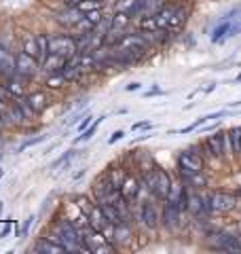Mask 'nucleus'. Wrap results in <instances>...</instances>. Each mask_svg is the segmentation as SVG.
<instances>
[{"instance_id": "nucleus-31", "label": "nucleus", "mask_w": 241, "mask_h": 254, "mask_svg": "<svg viewBox=\"0 0 241 254\" xmlns=\"http://www.w3.org/2000/svg\"><path fill=\"white\" fill-rule=\"evenodd\" d=\"M91 119H93V117H83V121H80V123H78V129H80V131H85V129H87V127H89V125H91Z\"/></svg>"}, {"instance_id": "nucleus-16", "label": "nucleus", "mask_w": 241, "mask_h": 254, "mask_svg": "<svg viewBox=\"0 0 241 254\" xmlns=\"http://www.w3.org/2000/svg\"><path fill=\"white\" fill-rule=\"evenodd\" d=\"M180 176H182L184 182H186V187H190V189H203L207 185V178L203 176V172H186V170H180Z\"/></svg>"}, {"instance_id": "nucleus-28", "label": "nucleus", "mask_w": 241, "mask_h": 254, "mask_svg": "<svg viewBox=\"0 0 241 254\" xmlns=\"http://www.w3.org/2000/svg\"><path fill=\"white\" fill-rule=\"evenodd\" d=\"M40 142H45V136H36V138H32V140H26V142H23V144L19 146V153H21V150H26V148H30V146L40 144Z\"/></svg>"}, {"instance_id": "nucleus-1", "label": "nucleus", "mask_w": 241, "mask_h": 254, "mask_svg": "<svg viewBox=\"0 0 241 254\" xmlns=\"http://www.w3.org/2000/svg\"><path fill=\"white\" fill-rule=\"evenodd\" d=\"M144 182H146L148 190H150V193L157 197V199H163V201H167V197H170V193H172V187H174V185H172L170 174H167L165 170L157 168V170L148 172L146 176H144Z\"/></svg>"}, {"instance_id": "nucleus-8", "label": "nucleus", "mask_w": 241, "mask_h": 254, "mask_svg": "<svg viewBox=\"0 0 241 254\" xmlns=\"http://www.w3.org/2000/svg\"><path fill=\"white\" fill-rule=\"evenodd\" d=\"M83 19H85V11L80 9V6H68L66 11H61L58 15V21L61 26H68V28H76Z\"/></svg>"}, {"instance_id": "nucleus-37", "label": "nucleus", "mask_w": 241, "mask_h": 254, "mask_svg": "<svg viewBox=\"0 0 241 254\" xmlns=\"http://www.w3.org/2000/svg\"><path fill=\"white\" fill-rule=\"evenodd\" d=\"M2 174H4V172H2V170H0V178H2Z\"/></svg>"}, {"instance_id": "nucleus-15", "label": "nucleus", "mask_w": 241, "mask_h": 254, "mask_svg": "<svg viewBox=\"0 0 241 254\" xmlns=\"http://www.w3.org/2000/svg\"><path fill=\"white\" fill-rule=\"evenodd\" d=\"M49 98H47V93L43 91H36V93H30L28 98H26V104L30 106L32 113H43V110L49 106Z\"/></svg>"}, {"instance_id": "nucleus-29", "label": "nucleus", "mask_w": 241, "mask_h": 254, "mask_svg": "<svg viewBox=\"0 0 241 254\" xmlns=\"http://www.w3.org/2000/svg\"><path fill=\"white\" fill-rule=\"evenodd\" d=\"M133 129H152V123L150 121H138V123L131 125V131Z\"/></svg>"}, {"instance_id": "nucleus-19", "label": "nucleus", "mask_w": 241, "mask_h": 254, "mask_svg": "<svg viewBox=\"0 0 241 254\" xmlns=\"http://www.w3.org/2000/svg\"><path fill=\"white\" fill-rule=\"evenodd\" d=\"M140 193V185H138V180L131 178V176H127L123 180V185H120V195H123V199L125 201H129V199H135Z\"/></svg>"}, {"instance_id": "nucleus-26", "label": "nucleus", "mask_w": 241, "mask_h": 254, "mask_svg": "<svg viewBox=\"0 0 241 254\" xmlns=\"http://www.w3.org/2000/svg\"><path fill=\"white\" fill-rule=\"evenodd\" d=\"M74 157H76V150H68V153H66V155H61V157L58 159V161H55V163L51 165V168H53V170H58L60 165H63V163L68 165V163H70V161H72V159H74Z\"/></svg>"}, {"instance_id": "nucleus-5", "label": "nucleus", "mask_w": 241, "mask_h": 254, "mask_svg": "<svg viewBox=\"0 0 241 254\" xmlns=\"http://www.w3.org/2000/svg\"><path fill=\"white\" fill-rule=\"evenodd\" d=\"M207 201H210L212 212H231L237 203L235 195H231V193H212L207 197Z\"/></svg>"}, {"instance_id": "nucleus-2", "label": "nucleus", "mask_w": 241, "mask_h": 254, "mask_svg": "<svg viewBox=\"0 0 241 254\" xmlns=\"http://www.w3.org/2000/svg\"><path fill=\"white\" fill-rule=\"evenodd\" d=\"M78 235L80 233L74 229L72 222L61 220V222H58V235L51 237V240L61 244L66 250H80V248H85V242H83V237H78Z\"/></svg>"}, {"instance_id": "nucleus-22", "label": "nucleus", "mask_w": 241, "mask_h": 254, "mask_svg": "<svg viewBox=\"0 0 241 254\" xmlns=\"http://www.w3.org/2000/svg\"><path fill=\"white\" fill-rule=\"evenodd\" d=\"M23 51H26L28 55H34L36 60H40V47H38V36H34V38H26V41H23Z\"/></svg>"}, {"instance_id": "nucleus-23", "label": "nucleus", "mask_w": 241, "mask_h": 254, "mask_svg": "<svg viewBox=\"0 0 241 254\" xmlns=\"http://www.w3.org/2000/svg\"><path fill=\"white\" fill-rule=\"evenodd\" d=\"M104 119H106V117H100V119H95V121L89 125V127H87V129L83 131V136H80V138H76V142H87V140H91L93 138V133H95V129H98V127L102 125V121H104Z\"/></svg>"}, {"instance_id": "nucleus-27", "label": "nucleus", "mask_w": 241, "mask_h": 254, "mask_svg": "<svg viewBox=\"0 0 241 254\" xmlns=\"http://www.w3.org/2000/svg\"><path fill=\"white\" fill-rule=\"evenodd\" d=\"M184 21H186V11H184L182 6H178V13H176V17H174V21H172L170 28H180Z\"/></svg>"}, {"instance_id": "nucleus-9", "label": "nucleus", "mask_w": 241, "mask_h": 254, "mask_svg": "<svg viewBox=\"0 0 241 254\" xmlns=\"http://www.w3.org/2000/svg\"><path fill=\"white\" fill-rule=\"evenodd\" d=\"M214 248H218L222 252H241V240H239L237 235L220 233V235H216Z\"/></svg>"}, {"instance_id": "nucleus-17", "label": "nucleus", "mask_w": 241, "mask_h": 254, "mask_svg": "<svg viewBox=\"0 0 241 254\" xmlns=\"http://www.w3.org/2000/svg\"><path fill=\"white\" fill-rule=\"evenodd\" d=\"M165 4H167L165 0H140L138 17H150V15H157Z\"/></svg>"}, {"instance_id": "nucleus-11", "label": "nucleus", "mask_w": 241, "mask_h": 254, "mask_svg": "<svg viewBox=\"0 0 241 254\" xmlns=\"http://www.w3.org/2000/svg\"><path fill=\"white\" fill-rule=\"evenodd\" d=\"M176 13H178V4H165L157 15H152L155 21H157V26H159V30H167V28H170L174 17H176Z\"/></svg>"}, {"instance_id": "nucleus-24", "label": "nucleus", "mask_w": 241, "mask_h": 254, "mask_svg": "<svg viewBox=\"0 0 241 254\" xmlns=\"http://www.w3.org/2000/svg\"><path fill=\"white\" fill-rule=\"evenodd\" d=\"M229 138L233 142V153H241V127H235V129H231Z\"/></svg>"}, {"instance_id": "nucleus-14", "label": "nucleus", "mask_w": 241, "mask_h": 254, "mask_svg": "<svg viewBox=\"0 0 241 254\" xmlns=\"http://www.w3.org/2000/svg\"><path fill=\"white\" fill-rule=\"evenodd\" d=\"M68 66V58H63V55H55V53H49L47 58L43 60V68L47 70V72H60V70H63Z\"/></svg>"}, {"instance_id": "nucleus-13", "label": "nucleus", "mask_w": 241, "mask_h": 254, "mask_svg": "<svg viewBox=\"0 0 241 254\" xmlns=\"http://www.w3.org/2000/svg\"><path fill=\"white\" fill-rule=\"evenodd\" d=\"M89 222H91V229H95V231H106L108 227H115L112 222L108 220V216L104 214V210H102V205L100 208H93L91 210V214H89Z\"/></svg>"}, {"instance_id": "nucleus-20", "label": "nucleus", "mask_w": 241, "mask_h": 254, "mask_svg": "<svg viewBox=\"0 0 241 254\" xmlns=\"http://www.w3.org/2000/svg\"><path fill=\"white\" fill-rule=\"evenodd\" d=\"M131 237V229L127 222H119V225H115V229H112V237L110 240H115L119 244H127Z\"/></svg>"}, {"instance_id": "nucleus-32", "label": "nucleus", "mask_w": 241, "mask_h": 254, "mask_svg": "<svg viewBox=\"0 0 241 254\" xmlns=\"http://www.w3.org/2000/svg\"><path fill=\"white\" fill-rule=\"evenodd\" d=\"M161 93H163V91H161L159 87H152V89H148V91L144 93V95H146V98H150V95H161Z\"/></svg>"}, {"instance_id": "nucleus-38", "label": "nucleus", "mask_w": 241, "mask_h": 254, "mask_svg": "<svg viewBox=\"0 0 241 254\" xmlns=\"http://www.w3.org/2000/svg\"><path fill=\"white\" fill-rule=\"evenodd\" d=\"M98 2H104V0H98Z\"/></svg>"}, {"instance_id": "nucleus-35", "label": "nucleus", "mask_w": 241, "mask_h": 254, "mask_svg": "<svg viewBox=\"0 0 241 254\" xmlns=\"http://www.w3.org/2000/svg\"><path fill=\"white\" fill-rule=\"evenodd\" d=\"M9 231H11V225H6V227H4V231H2V237L9 235Z\"/></svg>"}, {"instance_id": "nucleus-34", "label": "nucleus", "mask_w": 241, "mask_h": 254, "mask_svg": "<svg viewBox=\"0 0 241 254\" xmlns=\"http://www.w3.org/2000/svg\"><path fill=\"white\" fill-rule=\"evenodd\" d=\"M214 89H216V83H210V85H207L205 89H203V93H210V91H214Z\"/></svg>"}, {"instance_id": "nucleus-21", "label": "nucleus", "mask_w": 241, "mask_h": 254, "mask_svg": "<svg viewBox=\"0 0 241 254\" xmlns=\"http://www.w3.org/2000/svg\"><path fill=\"white\" fill-rule=\"evenodd\" d=\"M36 252H53V254H61V252H68L66 248H63L61 244H58L55 240H40L36 244Z\"/></svg>"}, {"instance_id": "nucleus-25", "label": "nucleus", "mask_w": 241, "mask_h": 254, "mask_svg": "<svg viewBox=\"0 0 241 254\" xmlns=\"http://www.w3.org/2000/svg\"><path fill=\"white\" fill-rule=\"evenodd\" d=\"M63 83H66V76L61 74V70H60V72H53L49 78H47V85L53 87V89H58V87H61Z\"/></svg>"}, {"instance_id": "nucleus-4", "label": "nucleus", "mask_w": 241, "mask_h": 254, "mask_svg": "<svg viewBox=\"0 0 241 254\" xmlns=\"http://www.w3.org/2000/svg\"><path fill=\"white\" fill-rule=\"evenodd\" d=\"M38 70V60L34 55H28L26 51H21L17 58H15V74L21 78H32Z\"/></svg>"}, {"instance_id": "nucleus-7", "label": "nucleus", "mask_w": 241, "mask_h": 254, "mask_svg": "<svg viewBox=\"0 0 241 254\" xmlns=\"http://www.w3.org/2000/svg\"><path fill=\"white\" fill-rule=\"evenodd\" d=\"M180 205L174 203V201H165V208H163V216H161V220H163V225L170 229V231H174L176 227L180 225Z\"/></svg>"}, {"instance_id": "nucleus-6", "label": "nucleus", "mask_w": 241, "mask_h": 254, "mask_svg": "<svg viewBox=\"0 0 241 254\" xmlns=\"http://www.w3.org/2000/svg\"><path fill=\"white\" fill-rule=\"evenodd\" d=\"M178 165H180V170H186V172H203V159H201V155L195 153L192 148L180 153Z\"/></svg>"}, {"instance_id": "nucleus-18", "label": "nucleus", "mask_w": 241, "mask_h": 254, "mask_svg": "<svg viewBox=\"0 0 241 254\" xmlns=\"http://www.w3.org/2000/svg\"><path fill=\"white\" fill-rule=\"evenodd\" d=\"M159 212L152 203H144L142 205V222L146 225L148 229H157L159 227Z\"/></svg>"}, {"instance_id": "nucleus-30", "label": "nucleus", "mask_w": 241, "mask_h": 254, "mask_svg": "<svg viewBox=\"0 0 241 254\" xmlns=\"http://www.w3.org/2000/svg\"><path fill=\"white\" fill-rule=\"evenodd\" d=\"M125 138V131H120V129H117L112 136L108 138V144H115V142H119V140H123Z\"/></svg>"}, {"instance_id": "nucleus-10", "label": "nucleus", "mask_w": 241, "mask_h": 254, "mask_svg": "<svg viewBox=\"0 0 241 254\" xmlns=\"http://www.w3.org/2000/svg\"><path fill=\"white\" fill-rule=\"evenodd\" d=\"M229 133H214V136L207 138V148H210V153L216 155V157H222L224 153H227V148H229Z\"/></svg>"}, {"instance_id": "nucleus-36", "label": "nucleus", "mask_w": 241, "mask_h": 254, "mask_svg": "<svg viewBox=\"0 0 241 254\" xmlns=\"http://www.w3.org/2000/svg\"><path fill=\"white\" fill-rule=\"evenodd\" d=\"M237 81H239V83H241V74H239V76H237Z\"/></svg>"}, {"instance_id": "nucleus-33", "label": "nucleus", "mask_w": 241, "mask_h": 254, "mask_svg": "<svg viewBox=\"0 0 241 254\" xmlns=\"http://www.w3.org/2000/svg\"><path fill=\"white\" fill-rule=\"evenodd\" d=\"M140 87H142V83H129V85L125 87V89H127V91H138Z\"/></svg>"}, {"instance_id": "nucleus-3", "label": "nucleus", "mask_w": 241, "mask_h": 254, "mask_svg": "<svg viewBox=\"0 0 241 254\" xmlns=\"http://www.w3.org/2000/svg\"><path fill=\"white\" fill-rule=\"evenodd\" d=\"M78 51V41L72 36H53L49 38V53L63 55V58H72Z\"/></svg>"}, {"instance_id": "nucleus-12", "label": "nucleus", "mask_w": 241, "mask_h": 254, "mask_svg": "<svg viewBox=\"0 0 241 254\" xmlns=\"http://www.w3.org/2000/svg\"><path fill=\"white\" fill-rule=\"evenodd\" d=\"M0 76H6V78L15 76V58L2 45H0Z\"/></svg>"}]
</instances>
